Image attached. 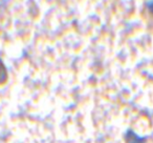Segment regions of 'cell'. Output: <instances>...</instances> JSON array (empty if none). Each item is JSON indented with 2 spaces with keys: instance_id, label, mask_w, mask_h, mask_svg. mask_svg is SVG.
<instances>
[{
  "instance_id": "obj_1",
  "label": "cell",
  "mask_w": 153,
  "mask_h": 143,
  "mask_svg": "<svg viewBox=\"0 0 153 143\" xmlns=\"http://www.w3.org/2000/svg\"><path fill=\"white\" fill-rule=\"evenodd\" d=\"M7 68H5L4 64L2 63V61L0 60V84L4 83L7 81Z\"/></svg>"
},
{
  "instance_id": "obj_2",
  "label": "cell",
  "mask_w": 153,
  "mask_h": 143,
  "mask_svg": "<svg viewBox=\"0 0 153 143\" xmlns=\"http://www.w3.org/2000/svg\"><path fill=\"white\" fill-rule=\"evenodd\" d=\"M147 7H148V11L150 13V15L153 17V0H151V1H149L147 3Z\"/></svg>"
}]
</instances>
